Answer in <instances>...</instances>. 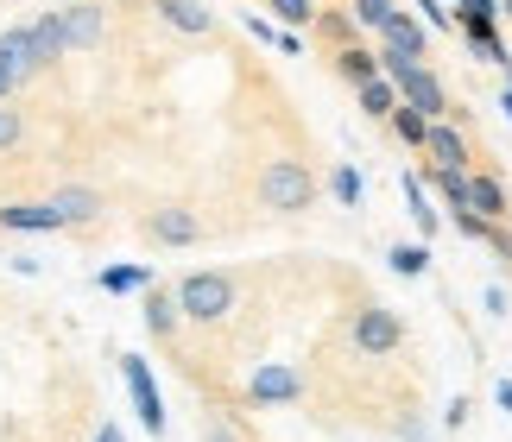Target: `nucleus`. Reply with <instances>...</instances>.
Listing matches in <instances>:
<instances>
[{"instance_id":"obj_1","label":"nucleus","mask_w":512,"mask_h":442,"mask_svg":"<svg viewBox=\"0 0 512 442\" xmlns=\"http://www.w3.org/2000/svg\"><path fill=\"white\" fill-rule=\"evenodd\" d=\"M171 297H177V310H184V323L215 329V323H228V316L241 310V278L228 266H196V272H184L171 285Z\"/></svg>"},{"instance_id":"obj_2","label":"nucleus","mask_w":512,"mask_h":442,"mask_svg":"<svg viewBox=\"0 0 512 442\" xmlns=\"http://www.w3.org/2000/svg\"><path fill=\"white\" fill-rule=\"evenodd\" d=\"M253 196H260V209H272V215H304V209H317L323 184L304 158H266L260 177H253Z\"/></svg>"},{"instance_id":"obj_3","label":"nucleus","mask_w":512,"mask_h":442,"mask_svg":"<svg viewBox=\"0 0 512 442\" xmlns=\"http://www.w3.org/2000/svg\"><path fill=\"white\" fill-rule=\"evenodd\" d=\"M348 354L354 360H392L405 348V323H399V310H386V304H354V316H348Z\"/></svg>"},{"instance_id":"obj_4","label":"nucleus","mask_w":512,"mask_h":442,"mask_svg":"<svg viewBox=\"0 0 512 442\" xmlns=\"http://www.w3.org/2000/svg\"><path fill=\"white\" fill-rule=\"evenodd\" d=\"M298 398H304V373L285 367V360L253 367L247 386H241V405H247V411H279V405H298Z\"/></svg>"},{"instance_id":"obj_5","label":"nucleus","mask_w":512,"mask_h":442,"mask_svg":"<svg viewBox=\"0 0 512 442\" xmlns=\"http://www.w3.org/2000/svg\"><path fill=\"white\" fill-rule=\"evenodd\" d=\"M140 234L152 240V247H165V253H184L203 240V215H196L190 203H152L140 215Z\"/></svg>"},{"instance_id":"obj_6","label":"nucleus","mask_w":512,"mask_h":442,"mask_svg":"<svg viewBox=\"0 0 512 442\" xmlns=\"http://www.w3.org/2000/svg\"><path fill=\"white\" fill-rule=\"evenodd\" d=\"M121 379H127V392H133V411H140V430H146L152 442H165L171 417H165V392H159V379H152L146 354H121Z\"/></svg>"},{"instance_id":"obj_7","label":"nucleus","mask_w":512,"mask_h":442,"mask_svg":"<svg viewBox=\"0 0 512 442\" xmlns=\"http://www.w3.org/2000/svg\"><path fill=\"white\" fill-rule=\"evenodd\" d=\"M392 89H399V108L424 114L430 127H437V120H449V89H443V76L430 70V64H411V70H399V76H392Z\"/></svg>"},{"instance_id":"obj_8","label":"nucleus","mask_w":512,"mask_h":442,"mask_svg":"<svg viewBox=\"0 0 512 442\" xmlns=\"http://www.w3.org/2000/svg\"><path fill=\"white\" fill-rule=\"evenodd\" d=\"M57 26L70 51H102L108 45V0H57Z\"/></svg>"},{"instance_id":"obj_9","label":"nucleus","mask_w":512,"mask_h":442,"mask_svg":"<svg viewBox=\"0 0 512 442\" xmlns=\"http://www.w3.org/2000/svg\"><path fill=\"white\" fill-rule=\"evenodd\" d=\"M0 76L13 83V95L32 89L38 76H51L45 64H38V45H32V26H26V19H13V26L0 32Z\"/></svg>"},{"instance_id":"obj_10","label":"nucleus","mask_w":512,"mask_h":442,"mask_svg":"<svg viewBox=\"0 0 512 442\" xmlns=\"http://www.w3.org/2000/svg\"><path fill=\"white\" fill-rule=\"evenodd\" d=\"M45 203L57 209V221H64V234H83V228H95V221L108 215V196L95 190V184H57Z\"/></svg>"},{"instance_id":"obj_11","label":"nucleus","mask_w":512,"mask_h":442,"mask_svg":"<svg viewBox=\"0 0 512 442\" xmlns=\"http://www.w3.org/2000/svg\"><path fill=\"white\" fill-rule=\"evenodd\" d=\"M146 7L159 13L171 32H184V38H215L222 32V19H215L209 0H146Z\"/></svg>"},{"instance_id":"obj_12","label":"nucleus","mask_w":512,"mask_h":442,"mask_svg":"<svg viewBox=\"0 0 512 442\" xmlns=\"http://www.w3.org/2000/svg\"><path fill=\"white\" fill-rule=\"evenodd\" d=\"M424 165H443V171H475V146H468L462 120H437V127H430Z\"/></svg>"},{"instance_id":"obj_13","label":"nucleus","mask_w":512,"mask_h":442,"mask_svg":"<svg viewBox=\"0 0 512 442\" xmlns=\"http://www.w3.org/2000/svg\"><path fill=\"white\" fill-rule=\"evenodd\" d=\"M380 51H399V57H411V64H424V51H430V32H424V19L418 13H392L386 26H380Z\"/></svg>"},{"instance_id":"obj_14","label":"nucleus","mask_w":512,"mask_h":442,"mask_svg":"<svg viewBox=\"0 0 512 442\" xmlns=\"http://www.w3.org/2000/svg\"><path fill=\"white\" fill-rule=\"evenodd\" d=\"M0 234H64V221L45 196L38 203H0Z\"/></svg>"},{"instance_id":"obj_15","label":"nucleus","mask_w":512,"mask_h":442,"mask_svg":"<svg viewBox=\"0 0 512 442\" xmlns=\"http://www.w3.org/2000/svg\"><path fill=\"white\" fill-rule=\"evenodd\" d=\"M140 316H146V335L152 341H177V335H184V310H177L171 285H152L146 304H140Z\"/></svg>"},{"instance_id":"obj_16","label":"nucleus","mask_w":512,"mask_h":442,"mask_svg":"<svg viewBox=\"0 0 512 442\" xmlns=\"http://www.w3.org/2000/svg\"><path fill=\"white\" fill-rule=\"evenodd\" d=\"M468 215H481V221H506L512 215V196L494 171H475L468 177Z\"/></svg>"},{"instance_id":"obj_17","label":"nucleus","mask_w":512,"mask_h":442,"mask_svg":"<svg viewBox=\"0 0 512 442\" xmlns=\"http://www.w3.org/2000/svg\"><path fill=\"white\" fill-rule=\"evenodd\" d=\"M26 26H32V45H38V64H45V70H57V64L70 57V45H64V26H57V7L32 13Z\"/></svg>"},{"instance_id":"obj_18","label":"nucleus","mask_w":512,"mask_h":442,"mask_svg":"<svg viewBox=\"0 0 512 442\" xmlns=\"http://www.w3.org/2000/svg\"><path fill=\"white\" fill-rule=\"evenodd\" d=\"M336 76H342L348 89L373 83V76H380V51H373V45H342L336 51Z\"/></svg>"},{"instance_id":"obj_19","label":"nucleus","mask_w":512,"mask_h":442,"mask_svg":"<svg viewBox=\"0 0 512 442\" xmlns=\"http://www.w3.org/2000/svg\"><path fill=\"white\" fill-rule=\"evenodd\" d=\"M468 177H475V171H443V165H424V171H418V184H424V190H437L449 209H468Z\"/></svg>"},{"instance_id":"obj_20","label":"nucleus","mask_w":512,"mask_h":442,"mask_svg":"<svg viewBox=\"0 0 512 442\" xmlns=\"http://www.w3.org/2000/svg\"><path fill=\"white\" fill-rule=\"evenodd\" d=\"M95 285H102V291H114V297H127V291H152V285H159V278H152L146 266H102V272H95Z\"/></svg>"},{"instance_id":"obj_21","label":"nucleus","mask_w":512,"mask_h":442,"mask_svg":"<svg viewBox=\"0 0 512 442\" xmlns=\"http://www.w3.org/2000/svg\"><path fill=\"white\" fill-rule=\"evenodd\" d=\"M405 209H411V221H418V234H424V240H437L443 221H437V209H430V190L418 184V171H405Z\"/></svg>"},{"instance_id":"obj_22","label":"nucleus","mask_w":512,"mask_h":442,"mask_svg":"<svg viewBox=\"0 0 512 442\" xmlns=\"http://www.w3.org/2000/svg\"><path fill=\"white\" fill-rule=\"evenodd\" d=\"M354 102H361V114H367V120H392V108H399V89H392L386 76H373V83L354 89Z\"/></svg>"},{"instance_id":"obj_23","label":"nucleus","mask_w":512,"mask_h":442,"mask_svg":"<svg viewBox=\"0 0 512 442\" xmlns=\"http://www.w3.org/2000/svg\"><path fill=\"white\" fill-rule=\"evenodd\" d=\"M494 13H500V0H456L462 38H487V32H494Z\"/></svg>"},{"instance_id":"obj_24","label":"nucleus","mask_w":512,"mask_h":442,"mask_svg":"<svg viewBox=\"0 0 512 442\" xmlns=\"http://www.w3.org/2000/svg\"><path fill=\"white\" fill-rule=\"evenodd\" d=\"M386 127H392V139H399L405 152H424V146H430V120H424V114H411V108H392Z\"/></svg>"},{"instance_id":"obj_25","label":"nucleus","mask_w":512,"mask_h":442,"mask_svg":"<svg viewBox=\"0 0 512 442\" xmlns=\"http://www.w3.org/2000/svg\"><path fill=\"white\" fill-rule=\"evenodd\" d=\"M386 266L399 278H424L430 272V247L424 240H399V247H386Z\"/></svg>"},{"instance_id":"obj_26","label":"nucleus","mask_w":512,"mask_h":442,"mask_svg":"<svg viewBox=\"0 0 512 442\" xmlns=\"http://www.w3.org/2000/svg\"><path fill=\"white\" fill-rule=\"evenodd\" d=\"M266 13L279 19V32H304V26H317V0H266Z\"/></svg>"},{"instance_id":"obj_27","label":"nucleus","mask_w":512,"mask_h":442,"mask_svg":"<svg viewBox=\"0 0 512 442\" xmlns=\"http://www.w3.org/2000/svg\"><path fill=\"white\" fill-rule=\"evenodd\" d=\"M32 139V120H26V108L19 102H0V152H19Z\"/></svg>"},{"instance_id":"obj_28","label":"nucleus","mask_w":512,"mask_h":442,"mask_svg":"<svg viewBox=\"0 0 512 442\" xmlns=\"http://www.w3.org/2000/svg\"><path fill=\"white\" fill-rule=\"evenodd\" d=\"M329 196H336V209H361V171L336 165V171H329Z\"/></svg>"},{"instance_id":"obj_29","label":"nucleus","mask_w":512,"mask_h":442,"mask_svg":"<svg viewBox=\"0 0 512 442\" xmlns=\"http://www.w3.org/2000/svg\"><path fill=\"white\" fill-rule=\"evenodd\" d=\"M392 13H399V0H348V19H354V26H367V32H380Z\"/></svg>"},{"instance_id":"obj_30","label":"nucleus","mask_w":512,"mask_h":442,"mask_svg":"<svg viewBox=\"0 0 512 442\" xmlns=\"http://www.w3.org/2000/svg\"><path fill=\"white\" fill-rule=\"evenodd\" d=\"M247 32L260 38V45L285 51V57H298V51H304V38H298V32H279V26H272V19H247Z\"/></svg>"},{"instance_id":"obj_31","label":"nucleus","mask_w":512,"mask_h":442,"mask_svg":"<svg viewBox=\"0 0 512 442\" xmlns=\"http://www.w3.org/2000/svg\"><path fill=\"white\" fill-rule=\"evenodd\" d=\"M317 32H323L336 51H342V45H354V19H348V13H323V7H317Z\"/></svg>"},{"instance_id":"obj_32","label":"nucleus","mask_w":512,"mask_h":442,"mask_svg":"<svg viewBox=\"0 0 512 442\" xmlns=\"http://www.w3.org/2000/svg\"><path fill=\"white\" fill-rule=\"evenodd\" d=\"M418 19H424V32H430V26H437V32H462V26H456V13H449L443 0H418Z\"/></svg>"},{"instance_id":"obj_33","label":"nucleus","mask_w":512,"mask_h":442,"mask_svg":"<svg viewBox=\"0 0 512 442\" xmlns=\"http://www.w3.org/2000/svg\"><path fill=\"white\" fill-rule=\"evenodd\" d=\"M481 247H487V253H494V259H506V266H512V228H506V221H487V234H481Z\"/></svg>"},{"instance_id":"obj_34","label":"nucleus","mask_w":512,"mask_h":442,"mask_svg":"<svg viewBox=\"0 0 512 442\" xmlns=\"http://www.w3.org/2000/svg\"><path fill=\"white\" fill-rule=\"evenodd\" d=\"M203 442H247L241 430H234L228 424V417H209V424H203Z\"/></svg>"},{"instance_id":"obj_35","label":"nucleus","mask_w":512,"mask_h":442,"mask_svg":"<svg viewBox=\"0 0 512 442\" xmlns=\"http://www.w3.org/2000/svg\"><path fill=\"white\" fill-rule=\"evenodd\" d=\"M95 442H127V436H121V424H102V430H95Z\"/></svg>"},{"instance_id":"obj_36","label":"nucleus","mask_w":512,"mask_h":442,"mask_svg":"<svg viewBox=\"0 0 512 442\" xmlns=\"http://www.w3.org/2000/svg\"><path fill=\"white\" fill-rule=\"evenodd\" d=\"M494 398H500V411H512V379H500V386H494Z\"/></svg>"},{"instance_id":"obj_37","label":"nucleus","mask_w":512,"mask_h":442,"mask_svg":"<svg viewBox=\"0 0 512 442\" xmlns=\"http://www.w3.org/2000/svg\"><path fill=\"white\" fill-rule=\"evenodd\" d=\"M500 114H506V120H512V89H500Z\"/></svg>"},{"instance_id":"obj_38","label":"nucleus","mask_w":512,"mask_h":442,"mask_svg":"<svg viewBox=\"0 0 512 442\" xmlns=\"http://www.w3.org/2000/svg\"><path fill=\"white\" fill-rule=\"evenodd\" d=\"M0 102H13V83H7V76H0Z\"/></svg>"},{"instance_id":"obj_39","label":"nucleus","mask_w":512,"mask_h":442,"mask_svg":"<svg viewBox=\"0 0 512 442\" xmlns=\"http://www.w3.org/2000/svg\"><path fill=\"white\" fill-rule=\"evenodd\" d=\"M500 70H506V89H512V57H506V64H500Z\"/></svg>"},{"instance_id":"obj_40","label":"nucleus","mask_w":512,"mask_h":442,"mask_svg":"<svg viewBox=\"0 0 512 442\" xmlns=\"http://www.w3.org/2000/svg\"><path fill=\"white\" fill-rule=\"evenodd\" d=\"M500 7H506V13H512V0H500Z\"/></svg>"}]
</instances>
